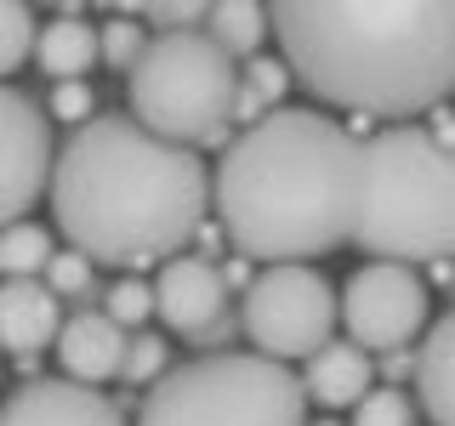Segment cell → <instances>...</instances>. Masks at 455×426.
<instances>
[{"instance_id": "10", "label": "cell", "mask_w": 455, "mask_h": 426, "mask_svg": "<svg viewBox=\"0 0 455 426\" xmlns=\"http://www.w3.org/2000/svg\"><path fill=\"white\" fill-rule=\"evenodd\" d=\"M154 312L171 324L177 335L217 341L222 335V312H228V279L211 256H171L154 279Z\"/></svg>"}, {"instance_id": "19", "label": "cell", "mask_w": 455, "mask_h": 426, "mask_svg": "<svg viewBox=\"0 0 455 426\" xmlns=\"http://www.w3.org/2000/svg\"><path fill=\"white\" fill-rule=\"evenodd\" d=\"M35 40H40L35 12L18 6V0H0V80L18 75L28 57H35Z\"/></svg>"}, {"instance_id": "18", "label": "cell", "mask_w": 455, "mask_h": 426, "mask_svg": "<svg viewBox=\"0 0 455 426\" xmlns=\"http://www.w3.org/2000/svg\"><path fill=\"white\" fill-rule=\"evenodd\" d=\"M52 239H46V227H35V222H12V227H0V273L6 279H40L52 267Z\"/></svg>"}, {"instance_id": "27", "label": "cell", "mask_w": 455, "mask_h": 426, "mask_svg": "<svg viewBox=\"0 0 455 426\" xmlns=\"http://www.w3.org/2000/svg\"><path fill=\"white\" fill-rule=\"evenodd\" d=\"M205 12H211V6H188V0H182V6H142V18L160 23L165 35H188V28L205 23Z\"/></svg>"}, {"instance_id": "23", "label": "cell", "mask_w": 455, "mask_h": 426, "mask_svg": "<svg viewBox=\"0 0 455 426\" xmlns=\"http://www.w3.org/2000/svg\"><path fill=\"white\" fill-rule=\"evenodd\" d=\"M92 256H80V250H57L52 256V267H46V290L57 296V302H68V296H85L92 290Z\"/></svg>"}, {"instance_id": "22", "label": "cell", "mask_w": 455, "mask_h": 426, "mask_svg": "<svg viewBox=\"0 0 455 426\" xmlns=\"http://www.w3.org/2000/svg\"><path fill=\"white\" fill-rule=\"evenodd\" d=\"M353 426H410V398L393 387H370L353 404Z\"/></svg>"}, {"instance_id": "9", "label": "cell", "mask_w": 455, "mask_h": 426, "mask_svg": "<svg viewBox=\"0 0 455 426\" xmlns=\"http://www.w3.org/2000/svg\"><path fill=\"white\" fill-rule=\"evenodd\" d=\"M52 125L18 85H0V227L23 222L52 182Z\"/></svg>"}, {"instance_id": "5", "label": "cell", "mask_w": 455, "mask_h": 426, "mask_svg": "<svg viewBox=\"0 0 455 426\" xmlns=\"http://www.w3.org/2000/svg\"><path fill=\"white\" fill-rule=\"evenodd\" d=\"M239 68L205 28L188 35H154L142 46L137 68L125 75V97H132V120L142 131L177 142V148H211L228 142L239 108Z\"/></svg>"}, {"instance_id": "25", "label": "cell", "mask_w": 455, "mask_h": 426, "mask_svg": "<svg viewBox=\"0 0 455 426\" xmlns=\"http://www.w3.org/2000/svg\"><path fill=\"white\" fill-rule=\"evenodd\" d=\"M239 80H245V91L256 97V103H279V97H284V85H291V68H284V63H274V57H251V63H245V75H239Z\"/></svg>"}, {"instance_id": "28", "label": "cell", "mask_w": 455, "mask_h": 426, "mask_svg": "<svg viewBox=\"0 0 455 426\" xmlns=\"http://www.w3.org/2000/svg\"><path fill=\"white\" fill-rule=\"evenodd\" d=\"M319 426H341V421H319Z\"/></svg>"}, {"instance_id": "26", "label": "cell", "mask_w": 455, "mask_h": 426, "mask_svg": "<svg viewBox=\"0 0 455 426\" xmlns=\"http://www.w3.org/2000/svg\"><path fill=\"white\" fill-rule=\"evenodd\" d=\"M52 120H63V125H75V131H80V125L92 120V85H85V80L57 85V91H52Z\"/></svg>"}, {"instance_id": "2", "label": "cell", "mask_w": 455, "mask_h": 426, "mask_svg": "<svg viewBox=\"0 0 455 426\" xmlns=\"http://www.w3.org/2000/svg\"><path fill=\"white\" fill-rule=\"evenodd\" d=\"M205 160L142 131L132 114H92L52 165V217L68 233V250L92 262H171L205 227Z\"/></svg>"}, {"instance_id": "21", "label": "cell", "mask_w": 455, "mask_h": 426, "mask_svg": "<svg viewBox=\"0 0 455 426\" xmlns=\"http://www.w3.org/2000/svg\"><path fill=\"white\" fill-rule=\"evenodd\" d=\"M154 312V284H142V279H120L108 290V319L120 324V330H142V319Z\"/></svg>"}, {"instance_id": "15", "label": "cell", "mask_w": 455, "mask_h": 426, "mask_svg": "<svg viewBox=\"0 0 455 426\" xmlns=\"http://www.w3.org/2000/svg\"><path fill=\"white\" fill-rule=\"evenodd\" d=\"M416 398L438 426H455V307L427 330L416 352Z\"/></svg>"}, {"instance_id": "24", "label": "cell", "mask_w": 455, "mask_h": 426, "mask_svg": "<svg viewBox=\"0 0 455 426\" xmlns=\"http://www.w3.org/2000/svg\"><path fill=\"white\" fill-rule=\"evenodd\" d=\"M120 375L132 381V387H137V381H160V375H165V341L137 330L132 341H125V364H120Z\"/></svg>"}, {"instance_id": "11", "label": "cell", "mask_w": 455, "mask_h": 426, "mask_svg": "<svg viewBox=\"0 0 455 426\" xmlns=\"http://www.w3.org/2000/svg\"><path fill=\"white\" fill-rule=\"evenodd\" d=\"M0 426H125V415L80 381H28L0 404Z\"/></svg>"}, {"instance_id": "16", "label": "cell", "mask_w": 455, "mask_h": 426, "mask_svg": "<svg viewBox=\"0 0 455 426\" xmlns=\"http://www.w3.org/2000/svg\"><path fill=\"white\" fill-rule=\"evenodd\" d=\"M35 57H40V68H46L57 85H68V80L92 75V63H97L103 51H97V28H92V23H80V18H52L46 28H40V40H35Z\"/></svg>"}, {"instance_id": "4", "label": "cell", "mask_w": 455, "mask_h": 426, "mask_svg": "<svg viewBox=\"0 0 455 426\" xmlns=\"http://www.w3.org/2000/svg\"><path fill=\"white\" fill-rule=\"evenodd\" d=\"M353 245L376 262H438L455 256V148L421 125H398L364 142V205Z\"/></svg>"}, {"instance_id": "12", "label": "cell", "mask_w": 455, "mask_h": 426, "mask_svg": "<svg viewBox=\"0 0 455 426\" xmlns=\"http://www.w3.org/2000/svg\"><path fill=\"white\" fill-rule=\"evenodd\" d=\"M63 330V302L46 290V279H6L0 284V352L35 359Z\"/></svg>"}, {"instance_id": "6", "label": "cell", "mask_w": 455, "mask_h": 426, "mask_svg": "<svg viewBox=\"0 0 455 426\" xmlns=\"http://www.w3.org/2000/svg\"><path fill=\"white\" fill-rule=\"evenodd\" d=\"M137 426H307V392L262 352H211L165 369Z\"/></svg>"}, {"instance_id": "17", "label": "cell", "mask_w": 455, "mask_h": 426, "mask_svg": "<svg viewBox=\"0 0 455 426\" xmlns=\"http://www.w3.org/2000/svg\"><path fill=\"white\" fill-rule=\"evenodd\" d=\"M205 35L217 40L228 57H262V35H267V6H251V0H222V6L205 12Z\"/></svg>"}, {"instance_id": "14", "label": "cell", "mask_w": 455, "mask_h": 426, "mask_svg": "<svg viewBox=\"0 0 455 426\" xmlns=\"http://www.w3.org/2000/svg\"><path fill=\"white\" fill-rule=\"evenodd\" d=\"M370 352L353 347V341H331L307 359V375H302V392L307 404H324V409H347L370 392Z\"/></svg>"}, {"instance_id": "20", "label": "cell", "mask_w": 455, "mask_h": 426, "mask_svg": "<svg viewBox=\"0 0 455 426\" xmlns=\"http://www.w3.org/2000/svg\"><path fill=\"white\" fill-rule=\"evenodd\" d=\"M142 28L137 23H125V18H114V23H103L97 28V51H103V63L108 68H120V75H132L137 68V57H142Z\"/></svg>"}, {"instance_id": "1", "label": "cell", "mask_w": 455, "mask_h": 426, "mask_svg": "<svg viewBox=\"0 0 455 426\" xmlns=\"http://www.w3.org/2000/svg\"><path fill=\"white\" fill-rule=\"evenodd\" d=\"M217 222L245 262H313L353 245L364 142L319 108H267L211 170Z\"/></svg>"}, {"instance_id": "8", "label": "cell", "mask_w": 455, "mask_h": 426, "mask_svg": "<svg viewBox=\"0 0 455 426\" xmlns=\"http://www.w3.org/2000/svg\"><path fill=\"white\" fill-rule=\"evenodd\" d=\"M341 324H347L353 347L387 352L404 347L410 335L427 324V284L416 267L398 262H364L341 290Z\"/></svg>"}, {"instance_id": "3", "label": "cell", "mask_w": 455, "mask_h": 426, "mask_svg": "<svg viewBox=\"0 0 455 426\" xmlns=\"http://www.w3.org/2000/svg\"><path fill=\"white\" fill-rule=\"evenodd\" d=\"M267 23L319 103L410 120L455 91V0H284Z\"/></svg>"}, {"instance_id": "13", "label": "cell", "mask_w": 455, "mask_h": 426, "mask_svg": "<svg viewBox=\"0 0 455 426\" xmlns=\"http://www.w3.org/2000/svg\"><path fill=\"white\" fill-rule=\"evenodd\" d=\"M125 341H132V335H125L108 312H75V319H63V330H57V359H63L68 381L97 387V381L120 375Z\"/></svg>"}, {"instance_id": "7", "label": "cell", "mask_w": 455, "mask_h": 426, "mask_svg": "<svg viewBox=\"0 0 455 426\" xmlns=\"http://www.w3.org/2000/svg\"><path fill=\"white\" fill-rule=\"evenodd\" d=\"M336 319H341V302H336L331 279L307 262L262 267V273L245 284V312H239L251 347L274 364L313 359L319 347H331Z\"/></svg>"}]
</instances>
